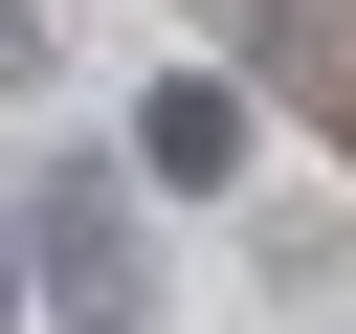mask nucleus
<instances>
[{
    "label": "nucleus",
    "mask_w": 356,
    "mask_h": 334,
    "mask_svg": "<svg viewBox=\"0 0 356 334\" xmlns=\"http://www.w3.org/2000/svg\"><path fill=\"white\" fill-rule=\"evenodd\" d=\"M22 245H44L67 334H156V223H134L111 178H44V200H22Z\"/></svg>",
    "instance_id": "obj_1"
},
{
    "label": "nucleus",
    "mask_w": 356,
    "mask_h": 334,
    "mask_svg": "<svg viewBox=\"0 0 356 334\" xmlns=\"http://www.w3.org/2000/svg\"><path fill=\"white\" fill-rule=\"evenodd\" d=\"M134 178H156V200H245V178H267V156H245V89H222V67H156V89H134Z\"/></svg>",
    "instance_id": "obj_2"
},
{
    "label": "nucleus",
    "mask_w": 356,
    "mask_h": 334,
    "mask_svg": "<svg viewBox=\"0 0 356 334\" xmlns=\"http://www.w3.org/2000/svg\"><path fill=\"white\" fill-rule=\"evenodd\" d=\"M44 67H67V22H44V0H0V89H44Z\"/></svg>",
    "instance_id": "obj_3"
},
{
    "label": "nucleus",
    "mask_w": 356,
    "mask_h": 334,
    "mask_svg": "<svg viewBox=\"0 0 356 334\" xmlns=\"http://www.w3.org/2000/svg\"><path fill=\"white\" fill-rule=\"evenodd\" d=\"M22 289H44V245H22V223H0V334H22Z\"/></svg>",
    "instance_id": "obj_4"
}]
</instances>
